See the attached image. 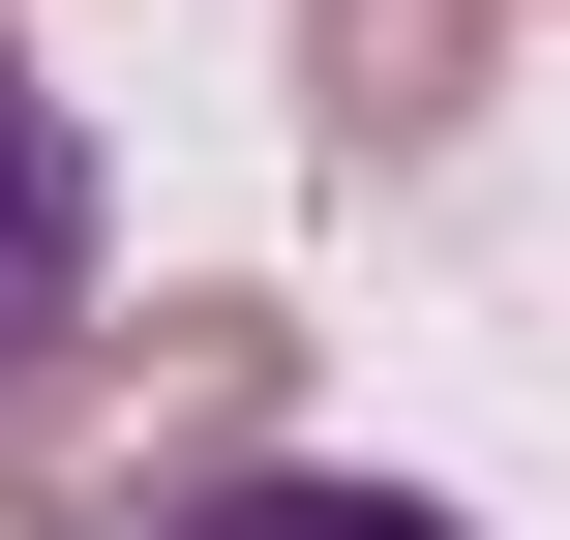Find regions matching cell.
<instances>
[{
    "label": "cell",
    "mask_w": 570,
    "mask_h": 540,
    "mask_svg": "<svg viewBox=\"0 0 570 540\" xmlns=\"http://www.w3.org/2000/svg\"><path fill=\"white\" fill-rule=\"evenodd\" d=\"M271 391H301V301H150L0 421V511L30 540H180L210 481H271Z\"/></svg>",
    "instance_id": "obj_1"
},
{
    "label": "cell",
    "mask_w": 570,
    "mask_h": 540,
    "mask_svg": "<svg viewBox=\"0 0 570 540\" xmlns=\"http://www.w3.org/2000/svg\"><path fill=\"white\" fill-rule=\"evenodd\" d=\"M90 271H120V180H90V120H60V60L0 30V421L90 361Z\"/></svg>",
    "instance_id": "obj_2"
},
{
    "label": "cell",
    "mask_w": 570,
    "mask_h": 540,
    "mask_svg": "<svg viewBox=\"0 0 570 540\" xmlns=\"http://www.w3.org/2000/svg\"><path fill=\"white\" fill-rule=\"evenodd\" d=\"M481 30H511V0H301V120L391 180V150H451V120H481Z\"/></svg>",
    "instance_id": "obj_3"
},
{
    "label": "cell",
    "mask_w": 570,
    "mask_h": 540,
    "mask_svg": "<svg viewBox=\"0 0 570 540\" xmlns=\"http://www.w3.org/2000/svg\"><path fill=\"white\" fill-rule=\"evenodd\" d=\"M180 540H481V511H421V481H301V451H271V481H210Z\"/></svg>",
    "instance_id": "obj_4"
}]
</instances>
